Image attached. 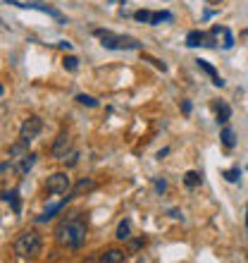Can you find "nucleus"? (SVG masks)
Masks as SVG:
<instances>
[{
	"instance_id": "f257e3e1",
	"label": "nucleus",
	"mask_w": 248,
	"mask_h": 263,
	"mask_svg": "<svg viewBox=\"0 0 248 263\" xmlns=\"http://www.w3.org/2000/svg\"><path fill=\"white\" fill-rule=\"evenodd\" d=\"M86 232H88V227H86L81 213H74V216L65 218V220L57 225V230H55V240H57L60 247L81 249L84 247V242H86Z\"/></svg>"
},
{
	"instance_id": "f03ea898",
	"label": "nucleus",
	"mask_w": 248,
	"mask_h": 263,
	"mask_svg": "<svg viewBox=\"0 0 248 263\" xmlns=\"http://www.w3.org/2000/svg\"><path fill=\"white\" fill-rule=\"evenodd\" d=\"M93 36L101 39V46L108 50H139L141 43L132 36H124V34H115L108 29H93Z\"/></svg>"
},
{
	"instance_id": "7ed1b4c3",
	"label": "nucleus",
	"mask_w": 248,
	"mask_h": 263,
	"mask_svg": "<svg viewBox=\"0 0 248 263\" xmlns=\"http://www.w3.org/2000/svg\"><path fill=\"white\" fill-rule=\"evenodd\" d=\"M41 247H43L41 234L34 232V230H26V232H22L15 240V247L12 249H15L17 258H34V256L41 254Z\"/></svg>"
},
{
	"instance_id": "20e7f679",
	"label": "nucleus",
	"mask_w": 248,
	"mask_h": 263,
	"mask_svg": "<svg viewBox=\"0 0 248 263\" xmlns=\"http://www.w3.org/2000/svg\"><path fill=\"white\" fill-rule=\"evenodd\" d=\"M41 132H43V120H41L39 115H31V117H26L24 124L19 127V139H24V141H29L31 144Z\"/></svg>"
},
{
	"instance_id": "39448f33",
	"label": "nucleus",
	"mask_w": 248,
	"mask_h": 263,
	"mask_svg": "<svg viewBox=\"0 0 248 263\" xmlns=\"http://www.w3.org/2000/svg\"><path fill=\"white\" fill-rule=\"evenodd\" d=\"M72 187V179L67 172H53L46 182V189L48 194H67Z\"/></svg>"
},
{
	"instance_id": "423d86ee",
	"label": "nucleus",
	"mask_w": 248,
	"mask_h": 263,
	"mask_svg": "<svg viewBox=\"0 0 248 263\" xmlns=\"http://www.w3.org/2000/svg\"><path fill=\"white\" fill-rule=\"evenodd\" d=\"M5 5H17V8H29V10H41V12H46V15H50L53 19H57L60 24H67V19H65V15H62L60 10L50 8V5H43V3H17V0H5Z\"/></svg>"
},
{
	"instance_id": "0eeeda50",
	"label": "nucleus",
	"mask_w": 248,
	"mask_h": 263,
	"mask_svg": "<svg viewBox=\"0 0 248 263\" xmlns=\"http://www.w3.org/2000/svg\"><path fill=\"white\" fill-rule=\"evenodd\" d=\"M186 46L189 48H198V46H203V48H212L215 46V36H212V31L210 34H205V31H189L186 34Z\"/></svg>"
},
{
	"instance_id": "6e6552de",
	"label": "nucleus",
	"mask_w": 248,
	"mask_h": 263,
	"mask_svg": "<svg viewBox=\"0 0 248 263\" xmlns=\"http://www.w3.org/2000/svg\"><path fill=\"white\" fill-rule=\"evenodd\" d=\"M70 146H72L70 134H67V132H60V134H57V139H55V144H53V148H50V155L57 158V161H65L67 153H70Z\"/></svg>"
},
{
	"instance_id": "1a4fd4ad",
	"label": "nucleus",
	"mask_w": 248,
	"mask_h": 263,
	"mask_svg": "<svg viewBox=\"0 0 248 263\" xmlns=\"http://www.w3.org/2000/svg\"><path fill=\"white\" fill-rule=\"evenodd\" d=\"M196 65H198V70H203V72H205V74H208V77H210V82H212V84H215V86H220V89L225 86V79H222V77H220V74H217V70H215V67H212V65H210L208 60H203V58H198V60H196Z\"/></svg>"
},
{
	"instance_id": "9d476101",
	"label": "nucleus",
	"mask_w": 248,
	"mask_h": 263,
	"mask_svg": "<svg viewBox=\"0 0 248 263\" xmlns=\"http://www.w3.org/2000/svg\"><path fill=\"white\" fill-rule=\"evenodd\" d=\"M70 199H72V196H65L60 203H53V206H48V208L43 211L39 218H36V223H48V220H53V218L57 216V213H60L65 206H67V201H70Z\"/></svg>"
},
{
	"instance_id": "9b49d317",
	"label": "nucleus",
	"mask_w": 248,
	"mask_h": 263,
	"mask_svg": "<svg viewBox=\"0 0 248 263\" xmlns=\"http://www.w3.org/2000/svg\"><path fill=\"white\" fill-rule=\"evenodd\" d=\"M36 165V153H26V155H22V158H17V172L19 175H29V170Z\"/></svg>"
},
{
	"instance_id": "f8f14e48",
	"label": "nucleus",
	"mask_w": 248,
	"mask_h": 263,
	"mask_svg": "<svg viewBox=\"0 0 248 263\" xmlns=\"http://www.w3.org/2000/svg\"><path fill=\"white\" fill-rule=\"evenodd\" d=\"M212 36H215V41L222 36V48H232L234 46V36H232V31L227 29V27H212Z\"/></svg>"
},
{
	"instance_id": "ddd939ff",
	"label": "nucleus",
	"mask_w": 248,
	"mask_h": 263,
	"mask_svg": "<svg viewBox=\"0 0 248 263\" xmlns=\"http://www.w3.org/2000/svg\"><path fill=\"white\" fill-rule=\"evenodd\" d=\"M8 153H10V158H15V161H17V158H22V155H26V153H29V141L17 139L15 144L10 146Z\"/></svg>"
},
{
	"instance_id": "4468645a",
	"label": "nucleus",
	"mask_w": 248,
	"mask_h": 263,
	"mask_svg": "<svg viewBox=\"0 0 248 263\" xmlns=\"http://www.w3.org/2000/svg\"><path fill=\"white\" fill-rule=\"evenodd\" d=\"M215 110H217V122H220V124L229 122V117H232V108H229V103L217 101L215 103Z\"/></svg>"
},
{
	"instance_id": "2eb2a0df",
	"label": "nucleus",
	"mask_w": 248,
	"mask_h": 263,
	"mask_svg": "<svg viewBox=\"0 0 248 263\" xmlns=\"http://www.w3.org/2000/svg\"><path fill=\"white\" fill-rule=\"evenodd\" d=\"M115 237L119 242H127V240H132V223L124 218V220H119V225H117V232Z\"/></svg>"
},
{
	"instance_id": "dca6fc26",
	"label": "nucleus",
	"mask_w": 248,
	"mask_h": 263,
	"mask_svg": "<svg viewBox=\"0 0 248 263\" xmlns=\"http://www.w3.org/2000/svg\"><path fill=\"white\" fill-rule=\"evenodd\" d=\"M3 201L10 203L17 216L22 213V201H19V194H17V192H3Z\"/></svg>"
},
{
	"instance_id": "f3484780",
	"label": "nucleus",
	"mask_w": 248,
	"mask_h": 263,
	"mask_svg": "<svg viewBox=\"0 0 248 263\" xmlns=\"http://www.w3.org/2000/svg\"><path fill=\"white\" fill-rule=\"evenodd\" d=\"M103 263H122L124 261V251H119V249H108L105 254L101 256Z\"/></svg>"
},
{
	"instance_id": "a211bd4d",
	"label": "nucleus",
	"mask_w": 248,
	"mask_h": 263,
	"mask_svg": "<svg viewBox=\"0 0 248 263\" xmlns=\"http://www.w3.org/2000/svg\"><path fill=\"white\" fill-rule=\"evenodd\" d=\"M93 187H96V182H93V179H88V177L79 179V182H77V187L72 189V199H74V196H79V194H84V192H91Z\"/></svg>"
},
{
	"instance_id": "6ab92c4d",
	"label": "nucleus",
	"mask_w": 248,
	"mask_h": 263,
	"mask_svg": "<svg viewBox=\"0 0 248 263\" xmlns=\"http://www.w3.org/2000/svg\"><path fill=\"white\" fill-rule=\"evenodd\" d=\"M220 139H222V146L225 148H234V144H236V134H234L232 127H225L222 134H220Z\"/></svg>"
},
{
	"instance_id": "aec40b11",
	"label": "nucleus",
	"mask_w": 248,
	"mask_h": 263,
	"mask_svg": "<svg viewBox=\"0 0 248 263\" xmlns=\"http://www.w3.org/2000/svg\"><path fill=\"white\" fill-rule=\"evenodd\" d=\"M201 175H198V172H194V170H189V172H186V175H184V185L186 187H189V189H194V187H198V185H201Z\"/></svg>"
},
{
	"instance_id": "412c9836",
	"label": "nucleus",
	"mask_w": 248,
	"mask_h": 263,
	"mask_svg": "<svg viewBox=\"0 0 248 263\" xmlns=\"http://www.w3.org/2000/svg\"><path fill=\"white\" fill-rule=\"evenodd\" d=\"M163 22H172V12H167V10H163V12H153L150 24H163Z\"/></svg>"
},
{
	"instance_id": "4be33fe9",
	"label": "nucleus",
	"mask_w": 248,
	"mask_h": 263,
	"mask_svg": "<svg viewBox=\"0 0 248 263\" xmlns=\"http://www.w3.org/2000/svg\"><path fill=\"white\" fill-rule=\"evenodd\" d=\"M62 65H65V70H70V72H77L79 70V60L74 58V55H65Z\"/></svg>"
},
{
	"instance_id": "5701e85b",
	"label": "nucleus",
	"mask_w": 248,
	"mask_h": 263,
	"mask_svg": "<svg viewBox=\"0 0 248 263\" xmlns=\"http://www.w3.org/2000/svg\"><path fill=\"white\" fill-rule=\"evenodd\" d=\"M77 101L81 103V106H88V108H98V101H96L93 96H86V93H79Z\"/></svg>"
},
{
	"instance_id": "b1692460",
	"label": "nucleus",
	"mask_w": 248,
	"mask_h": 263,
	"mask_svg": "<svg viewBox=\"0 0 248 263\" xmlns=\"http://www.w3.org/2000/svg\"><path fill=\"white\" fill-rule=\"evenodd\" d=\"M134 19H136V22H143V24H150L153 12H148V10H139V12H134Z\"/></svg>"
},
{
	"instance_id": "393cba45",
	"label": "nucleus",
	"mask_w": 248,
	"mask_h": 263,
	"mask_svg": "<svg viewBox=\"0 0 248 263\" xmlns=\"http://www.w3.org/2000/svg\"><path fill=\"white\" fill-rule=\"evenodd\" d=\"M225 177L229 179V182H239V177H241V170H239V168H232V170H225Z\"/></svg>"
},
{
	"instance_id": "a878e982",
	"label": "nucleus",
	"mask_w": 248,
	"mask_h": 263,
	"mask_svg": "<svg viewBox=\"0 0 248 263\" xmlns=\"http://www.w3.org/2000/svg\"><path fill=\"white\" fill-rule=\"evenodd\" d=\"M143 60H148V62H153L155 67H158V70H163V72H167V65H165V62H160L158 60V58H150V55H143Z\"/></svg>"
},
{
	"instance_id": "bb28decb",
	"label": "nucleus",
	"mask_w": 248,
	"mask_h": 263,
	"mask_svg": "<svg viewBox=\"0 0 248 263\" xmlns=\"http://www.w3.org/2000/svg\"><path fill=\"white\" fill-rule=\"evenodd\" d=\"M65 163H67L70 168H72V165H77V163H79V153H77V151H70V153H67V158H65Z\"/></svg>"
},
{
	"instance_id": "cd10ccee",
	"label": "nucleus",
	"mask_w": 248,
	"mask_h": 263,
	"mask_svg": "<svg viewBox=\"0 0 248 263\" xmlns=\"http://www.w3.org/2000/svg\"><path fill=\"white\" fill-rule=\"evenodd\" d=\"M165 189H167V182H165V179H155V192L163 194Z\"/></svg>"
},
{
	"instance_id": "c85d7f7f",
	"label": "nucleus",
	"mask_w": 248,
	"mask_h": 263,
	"mask_svg": "<svg viewBox=\"0 0 248 263\" xmlns=\"http://www.w3.org/2000/svg\"><path fill=\"white\" fill-rule=\"evenodd\" d=\"M143 244H146V237H139V240L132 242V249H139V247H143Z\"/></svg>"
},
{
	"instance_id": "c756f323",
	"label": "nucleus",
	"mask_w": 248,
	"mask_h": 263,
	"mask_svg": "<svg viewBox=\"0 0 248 263\" xmlns=\"http://www.w3.org/2000/svg\"><path fill=\"white\" fill-rule=\"evenodd\" d=\"M57 46H60L62 50H72V43H67V41H60V43H57Z\"/></svg>"
},
{
	"instance_id": "7c9ffc66",
	"label": "nucleus",
	"mask_w": 248,
	"mask_h": 263,
	"mask_svg": "<svg viewBox=\"0 0 248 263\" xmlns=\"http://www.w3.org/2000/svg\"><path fill=\"white\" fill-rule=\"evenodd\" d=\"M181 110H184L186 115H189V113H191V103H189V101H184V103H181Z\"/></svg>"
},
{
	"instance_id": "2f4dec72",
	"label": "nucleus",
	"mask_w": 248,
	"mask_h": 263,
	"mask_svg": "<svg viewBox=\"0 0 248 263\" xmlns=\"http://www.w3.org/2000/svg\"><path fill=\"white\" fill-rule=\"evenodd\" d=\"M205 3H220V0H205Z\"/></svg>"
}]
</instances>
